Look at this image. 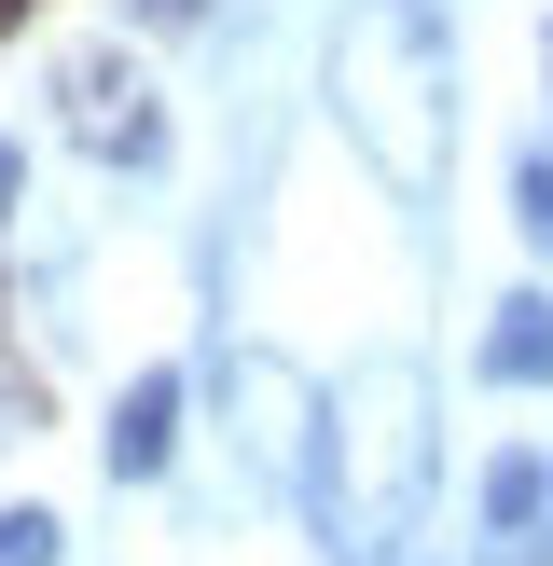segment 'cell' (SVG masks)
<instances>
[{
	"label": "cell",
	"instance_id": "11",
	"mask_svg": "<svg viewBox=\"0 0 553 566\" xmlns=\"http://www.w3.org/2000/svg\"><path fill=\"white\" fill-rule=\"evenodd\" d=\"M28 14H42V0H0V28H28Z\"/></svg>",
	"mask_w": 553,
	"mask_h": 566
},
{
	"label": "cell",
	"instance_id": "6",
	"mask_svg": "<svg viewBox=\"0 0 553 566\" xmlns=\"http://www.w3.org/2000/svg\"><path fill=\"white\" fill-rule=\"evenodd\" d=\"M484 374H498V387H553V291H512V304H498Z\"/></svg>",
	"mask_w": 553,
	"mask_h": 566
},
{
	"label": "cell",
	"instance_id": "5",
	"mask_svg": "<svg viewBox=\"0 0 553 566\" xmlns=\"http://www.w3.org/2000/svg\"><path fill=\"white\" fill-rule=\"evenodd\" d=\"M166 442H180V387H166V374H138L125 401H111V470H125V484H153V470H166Z\"/></svg>",
	"mask_w": 553,
	"mask_h": 566
},
{
	"label": "cell",
	"instance_id": "9",
	"mask_svg": "<svg viewBox=\"0 0 553 566\" xmlns=\"http://www.w3.org/2000/svg\"><path fill=\"white\" fill-rule=\"evenodd\" d=\"M512 208H525V235L553 249V153H540V166H512Z\"/></svg>",
	"mask_w": 553,
	"mask_h": 566
},
{
	"label": "cell",
	"instance_id": "4",
	"mask_svg": "<svg viewBox=\"0 0 553 566\" xmlns=\"http://www.w3.org/2000/svg\"><path fill=\"white\" fill-rule=\"evenodd\" d=\"M236 429H249V470L263 484H304L319 470V401H304L291 359H236Z\"/></svg>",
	"mask_w": 553,
	"mask_h": 566
},
{
	"label": "cell",
	"instance_id": "2",
	"mask_svg": "<svg viewBox=\"0 0 553 566\" xmlns=\"http://www.w3.org/2000/svg\"><path fill=\"white\" fill-rule=\"evenodd\" d=\"M415 484H429V387L401 359L346 387V470H332V539L346 553H387L415 525Z\"/></svg>",
	"mask_w": 553,
	"mask_h": 566
},
{
	"label": "cell",
	"instance_id": "12",
	"mask_svg": "<svg viewBox=\"0 0 553 566\" xmlns=\"http://www.w3.org/2000/svg\"><path fill=\"white\" fill-rule=\"evenodd\" d=\"M153 14H166V28H180V14H194V0H153Z\"/></svg>",
	"mask_w": 553,
	"mask_h": 566
},
{
	"label": "cell",
	"instance_id": "1",
	"mask_svg": "<svg viewBox=\"0 0 553 566\" xmlns=\"http://www.w3.org/2000/svg\"><path fill=\"white\" fill-rule=\"evenodd\" d=\"M332 97H346L374 180L401 193V208H429L442 166H457V70H442L429 0H359V14L332 28Z\"/></svg>",
	"mask_w": 553,
	"mask_h": 566
},
{
	"label": "cell",
	"instance_id": "3",
	"mask_svg": "<svg viewBox=\"0 0 553 566\" xmlns=\"http://www.w3.org/2000/svg\"><path fill=\"white\" fill-rule=\"evenodd\" d=\"M55 125L97 166H153L166 153V111H153V83H138L125 55H70V70H55Z\"/></svg>",
	"mask_w": 553,
	"mask_h": 566
},
{
	"label": "cell",
	"instance_id": "8",
	"mask_svg": "<svg viewBox=\"0 0 553 566\" xmlns=\"http://www.w3.org/2000/svg\"><path fill=\"white\" fill-rule=\"evenodd\" d=\"M55 539H70L55 512H0V566H55Z\"/></svg>",
	"mask_w": 553,
	"mask_h": 566
},
{
	"label": "cell",
	"instance_id": "10",
	"mask_svg": "<svg viewBox=\"0 0 553 566\" xmlns=\"http://www.w3.org/2000/svg\"><path fill=\"white\" fill-rule=\"evenodd\" d=\"M14 193H28V153H14V138H0V221H14Z\"/></svg>",
	"mask_w": 553,
	"mask_h": 566
},
{
	"label": "cell",
	"instance_id": "7",
	"mask_svg": "<svg viewBox=\"0 0 553 566\" xmlns=\"http://www.w3.org/2000/svg\"><path fill=\"white\" fill-rule=\"evenodd\" d=\"M540 497H553L540 457H498L484 470V553H525V539H540Z\"/></svg>",
	"mask_w": 553,
	"mask_h": 566
}]
</instances>
